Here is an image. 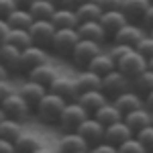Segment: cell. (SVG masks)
<instances>
[{"label":"cell","mask_w":153,"mask_h":153,"mask_svg":"<svg viewBox=\"0 0 153 153\" xmlns=\"http://www.w3.org/2000/svg\"><path fill=\"white\" fill-rule=\"evenodd\" d=\"M65 104H68L65 98H61L59 94H55V92L49 90L47 94L43 96V100L37 104L35 114H37V118H39L41 123H45V125H57L61 114H63Z\"/></svg>","instance_id":"obj_1"},{"label":"cell","mask_w":153,"mask_h":153,"mask_svg":"<svg viewBox=\"0 0 153 153\" xmlns=\"http://www.w3.org/2000/svg\"><path fill=\"white\" fill-rule=\"evenodd\" d=\"M88 117H92V114H90L78 100H74V102H68V104H65L63 114L59 118L57 127L63 131V133H74V131H78V127H80Z\"/></svg>","instance_id":"obj_2"},{"label":"cell","mask_w":153,"mask_h":153,"mask_svg":"<svg viewBox=\"0 0 153 153\" xmlns=\"http://www.w3.org/2000/svg\"><path fill=\"white\" fill-rule=\"evenodd\" d=\"M31 110H33V106L29 104L19 92H12L10 96L2 98V117H6V118L23 123V120L29 118Z\"/></svg>","instance_id":"obj_3"},{"label":"cell","mask_w":153,"mask_h":153,"mask_svg":"<svg viewBox=\"0 0 153 153\" xmlns=\"http://www.w3.org/2000/svg\"><path fill=\"white\" fill-rule=\"evenodd\" d=\"M80 39L82 37L78 33V29H57L51 41V49L59 57H70L76 45L80 43Z\"/></svg>","instance_id":"obj_4"},{"label":"cell","mask_w":153,"mask_h":153,"mask_svg":"<svg viewBox=\"0 0 153 153\" xmlns=\"http://www.w3.org/2000/svg\"><path fill=\"white\" fill-rule=\"evenodd\" d=\"M147 68H149V59L145 57V55H141L137 49H131L127 55H123V57L117 61V70L123 71L131 82H133L139 74H143Z\"/></svg>","instance_id":"obj_5"},{"label":"cell","mask_w":153,"mask_h":153,"mask_svg":"<svg viewBox=\"0 0 153 153\" xmlns=\"http://www.w3.org/2000/svg\"><path fill=\"white\" fill-rule=\"evenodd\" d=\"M98 53H102V45H100V43L90 41V39H80V43H78L76 49L71 51L70 59H71V63H74V65H78V68L86 70V68H88V63H90Z\"/></svg>","instance_id":"obj_6"},{"label":"cell","mask_w":153,"mask_h":153,"mask_svg":"<svg viewBox=\"0 0 153 153\" xmlns=\"http://www.w3.org/2000/svg\"><path fill=\"white\" fill-rule=\"evenodd\" d=\"M131 84H133V82H131L123 71L114 70V71L106 74L104 78H102V92H104L108 98H117L118 94H123V92L129 90Z\"/></svg>","instance_id":"obj_7"},{"label":"cell","mask_w":153,"mask_h":153,"mask_svg":"<svg viewBox=\"0 0 153 153\" xmlns=\"http://www.w3.org/2000/svg\"><path fill=\"white\" fill-rule=\"evenodd\" d=\"M47 51L45 47H41V45H31V47L23 49V53H21V71L23 74H29L31 70H35L39 65H43V63H47Z\"/></svg>","instance_id":"obj_8"},{"label":"cell","mask_w":153,"mask_h":153,"mask_svg":"<svg viewBox=\"0 0 153 153\" xmlns=\"http://www.w3.org/2000/svg\"><path fill=\"white\" fill-rule=\"evenodd\" d=\"M104 131H106V127L100 123V120H98V118L88 117L82 125L78 127V131H76V133H80L84 139L88 141V145H96V143L104 141Z\"/></svg>","instance_id":"obj_9"},{"label":"cell","mask_w":153,"mask_h":153,"mask_svg":"<svg viewBox=\"0 0 153 153\" xmlns=\"http://www.w3.org/2000/svg\"><path fill=\"white\" fill-rule=\"evenodd\" d=\"M31 37L35 41V45H41V47H51V41H53V35L57 31V27L51 23V21H35L31 25Z\"/></svg>","instance_id":"obj_10"},{"label":"cell","mask_w":153,"mask_h":153,"mask_svg":"<svg viewBox=\"0 0 153 153\" xmlns=\"http://www.w3.org/2000/svg\"><path fill=\"white\" fill-rule=\"evenodd\" d=\"M49 90L55 92V94H59L61 98H65L68 102L78 100V96L82 94V92H80V86H78V80H76V78H68V76H59L57 80L51 84Z\"/></svg>","instance_id":"obj_11"},{"label":"cell","mask_w":153,"mask_h":153,"mask_svg":"<svg viewBox=\"0 0 153 153\" xmlns=\"http://www.w3.org/2000/svg\"><path fill=\"white\" fill-rule=\"evenodd\" d=\"M137 133L131 129L129 125L125 123V118L123 120H118V123H114V125H108L104 131V141L112 143V145H123L125 141H129L131 137H135Z\"/></svg>","instance_id":"obj_12"},{"label":"cell","mask_w":153,"mask_h":153,"mask_svg":"<svg viewBox=\"0 0 153 153\" xmlns=\"http://www.w3.org/2000/svg\"><path fill=\"white\" fill-rule=\"evenodd\" d=\"M145 35H147V33H145V29H143L141 25L127 23L120 31H117V35L112 37V39H114V43H123V45H129V47H137V43H139Z\"/></svg>","instance_id":"obj_13"},{"label":"cell","mask_w":153,"mask_h":153,"mask_svg":"<svg viewBox=\"0 0 153 153\" xmlns=\"http://www.w3.org/2000/svg\"><path fill=\"white\" fill-rule=\"evenodd\" d=\"M112 102L117 104V108L123 112V114H127L131 110H135V108H141L145 106V96H141L135 88L133 90H127V92H123V94H118L117 98H112Z\"/></svg>","instance_id":"obj_14"},{"label":"cell","mask_w":153,"mask_h":153,"mask_svg":"<svg viewBox=\"0 0 153 153\" xmlns=\"http://www.w3.org/2000/svg\"><path fill=\"white\" fill-rule=\"evenodd\" d=\"M127 23H131L129 16L120 10V8H118V10H104L102 16H100V25L106 29V33H108L110 37H114L117 31H120Z\"/></svg>","instance_id":"obj_15"},{"label":"cell","mask_w":153,"mask_h":153,"mask_svg":"<svg viewBox=\"0 0 153 153\" xmlns=\"http://www.w3.org/2000/svg\"><path fill=\"white\" fill-rule=\"evenodd\" d=\"M47 92H49V88H45L43 84L33 82V80H29V78H27V82H23V84H21V88H19V94L33 106V110L37 108V104L43 100V96L47 94Z\"/></svg>","instance_id":"obj_16"},{"label":"cell","mask_w":153,"mask_h":153,"mask_svg":"<svg viewBox=\"0 0 153 153\" xmlns=\"http://www.w3.org/2000/svg\"><path fill=\"white\" fill-rule=\"evenodd\" d=\"M78 33L82 39H90V41H96V43H100V45H104L106 39H108V33H106V29L100 25V21H88V23H80L78 27Z\"/></svg>","instance_id":"obj_17"},{"label":"cell","mask_w":153,"mask_h":153,"mask_svg":"<svg viewBox=\"0 0 153 153\" xmlns=\"http://www.w3.org/2000/svg\"><path fill=\"white\" fill-rule=\"evenodd\" d=\"M27 78L33 80V82H37V84H43L45 88H51V84L59 78V74H57V68L51 65V63L47 61V63L35 68V70H31L29 74H27Z\"/></svg>","instance_id":"obj_18"},{"label":"cell","mask_w":153,"mask_h":153,"mask_svg":"<svg viewBox=\"0 0 153 153\" xmlns=\"http://www.w3.org/2000/svg\"><path fill=\"white\" fill-rule=\"evenodd\" d=\"M88 149V141L84 139L80 133H63V137L57 143L59 153H76V151H86Z\"/></svg>","instance_id":"obj_19"},{"label":"cell","mask_w":153,"mask_h":153,"mask_svg":"<svg viewBox=\"0 0 153 153\" xmlns=\"http://www.w3.org/2000/svg\"><path fill=\"white\" fill-rule=\"evenodd\" d=\"M51 23L55 25L57 29H78V27H80V19H78L76 6L57 8L55 14L51 16Z\"/></svg>","instance_id":"obj_20"},{"label":"cell","mask_w":153,"mask_h":153,"mask_svg":"<svg viewBox=\"0 0 153 153\" xmlns=\"http://www.w3.org/2000/svg\"><path fill=\"white\" fill-rule=\"evenodd\" d=\"M125 123H127V125H129V127L135 131V133H139L141 129L149 127V125L153 123L151 110H149L147 106L135 108V110H131V112H127V114H125Z\"/></svg>","instance_id":"obj_21"},{"label":"cell","mask_w":153,"mask_h":153,"mask_svg":"<svg viewBox=\"0 0 153 153\" xmlns=\"http://www.w3.org/2000/svg\"><path fill=\"white\" fill-rule=\"evenodd\" d=\"M78 102H80L90 114H94L100 106H104L106 102H108V96H106L102 90H88V92H82V94L78 96Z\"/></svg>","instance_id":"obj_22"},{"label":"cell","mask_w":153,"mask_h":153,"mask_svg":"<svg viewBox=\"0 0 153 153\" xmlns=\"http://www.w3.org/2000/svg\"><path fill=\"white\" fill-rule=\"evenodd\" d=\"M86 70H92L96 74H100L102 78H104L106 74H110V71L117 70V59L112 57L108 51H102V53H98L90 63H88V68Z\"/></svg>","instance_id":"obj_23"},{"label":"cell","mask_w":153,"mask_h":153,"mask_svg":"<svg viewBox=\"0 0 153 153\" xmlns=\"http://www.w3.org/2000/svg\"><path fill=\"white\" fill-rule=\"evenodd\" d=\"M21 53H23V49L14 47L10 43H2V47H0L2 65L12 71H21Z\"/></svg>","instance_id":"obj_24"},{"label":"cell","mask_w":153,"mask_h":153,"mask_svg":"<svg viewBox=\"0 0 153 153\" xmlns=\"http://www.w3.org/2000/svg\"><path fill=\"white\" fill-rule=\"evenodd\" d=\"M149 6H151L149 0H123L120 10L129 16V21H139L141 23V19L145 16V12L149 10Z\"/></svg>","instance_id":"obj_25"},{"label":"cell","mask_w":153,"mask_h":153,"mask_svg":"<svg viewBox=\"0 0 153 153\" xmlns=\"http://www.w3.org/2000/svg\"><path fill=\"white\" fill-rule=\"evenodd\" d=\"M92 117L98 118L104 127H108V125H114V123H118V120H123V118H125V114H123V112L117 108V104H114V102H106L104 106H100V108L96 110Z\"/></svg>","instance_id":"obj_26"},{"label":"cell","mask_w":153,"mask_h":153,"mask_svg":"<svg viewBox=\"0 0 153 153\" xmlns=\"http://www.w3.org/2000/svg\"><path fill=\"white\" fill-rule=\"evenodd\" d=\"M78 86L80 92H88V90H102V76L92 70H82L78 74Z\"/></svg>","instance_id":"obj_27"},{"label":"cell","mask_w":153,"mask_h":153,"mask_svg":"<svg viewBox=\"0 0 153 153\" xmlns=\"http://www.w3.org/2000/svg\"><path fill=\"white\" fill-rule=\"evenodd\" d=\"M6 21H8V25L12 29H31V25L35 23V16H33V12L29 8H21L19 6L12 14L6 16Z\"/></svg>","instance_id":"obj_28"},{"label":"cell","mask_w":153,"mask_h":153,"mask_svg":"<svg viewBox=\"0 0 153 153\" xmlns=\"http://www.w3.org/2000/svg\"><path fill=\"white\" fill-rule=\"evenodd\" d=\"M29 10L33 12L35 21H51V16L55 14L57 6H55L51 0H35V2L29 6Z\"/></svg>","instance_id":"obj_29"},{"label":"cell","mask_w":153,"mask_h":153,"mask_svg":"<svg viewBox=\"0 0 153 153\" xmlns=\"http://www.w3.org/2000/svg\"><path fill=\"white\" fill-rule=\"evenodd\" d=\"M2 43H10V45H14V47H19V49H27V47H31L35 41H33L29 29H10L8 37Z\"/></svg>","instance_id":"obj_30"},{"label":"cell","mask_w":153,"mask_h":153,"mask_svg":"<svg viewBox=\"0 0 153 153\" xmlns=\"http://www.w3.org/2000/svg\"><path fill=\"white\" fill-rule=\"evenodd\" d=\"M23 135V123L19 120H12V118H2L0 123V139H8V141H14Z\"/></svg>","instance_id":"obj_31"},{"label":"cell","mask_w":153,"mask_h":153,"mask_svg":"<svg viewBox=\"0 0 153 153\" xmlns=\"http://www.w3.org/2000/svg\"><path fill=\"white\" fill-rule=\"evenodd\" d=\"M76 12H78L80 23H88V21H100L104 10H102V6L98 2H88V4H78Z\"/></svg>","instance_id":"obj_32"},{"label":"cell","mask_w":153,"mask_h":153,"mask_svg":"<svg viewBox=\"0 0 153 153\" xmlns=\"http://www.w3.org/2000/svg\"><path fill=\"white\" fill-rule=\"evenodd\" d=\"M37 147H41V139L37 137L35 133L23 131V135L16 139V149H19L21 153H33Z\"/></svg>","instance_id":"obj_33"},{"label":"cell","mask_w":153,"mask_h":153,"mask_svg":"<svg viewBox=\"0 0 153 153\" xmlns=\"http://www.w3.org/2000/svg\"><path fill=\"white\" fill-rule=\"evenodd\" d=\"M133 88L139 92L141 96H147L149 92L153 90V70H147L143 71V74H139L135 80H133Z\"/></svg>","instance_id":"obj_34"},{"label":"cell","mask_w":153,"mask_h":153,"mask_svg":"<svg viewBox=\"0 0 153 153\" xmlns=\"http://www.w3.org/2000/svg\"><path fill=\"white\" fill-rule=\"evenodd\" d=\"M149 149L139 141V137H131L129 141H125L123 145H118V153H147Z\"/></svg>","instance_id":"obj_35"},{"label":"cell","mask_w":153,"mask_h":153,"mask_svg":"<svg viewBox=\"0 0 153 153\" xmlns=\"http://www.w3.org/2000/svg\"><path fill=\"white\" fill-rule=\"evenodd\" d=\"M135 49H137L141 55H145L147 59H151L153 57V35H149V33H147V35L143 37L139 43H137V47H135Z\"/></svg>","instance_id":"obj_36"},{"label":"cell","mask_w":153,"mask_h":153,"mask_svg":"<svg viewBox=\"0 0 153 153\" xmlns=\"http://www.w3.org/2000/svg\"><path fill=\"white\" fill-rule=\"evenodd\" d=\"M137 137H139V141H141L149 151H153V123L149 125V127H145V129L139 131Z\"/></svg>","instance_id":"obj_37"},{"label":"cell","mask_w":153,"mask_h":153,"mask_svg":"<svg viewBox=\"0 0 153 153\" xmlns=\"http://www.w3.org/2000/svg\"><path fill=\"white\" fill-rule=\"evenodd\" d=\"M90 153H118V147L112 145V143H108V141H100V143H96V145H92Z\"/></svg>","instance_id":"obj_38"},{"label":"cell","mask_w":153,"mask_h":153,"mask_svg":"<svg viewBox=\"0 0 153 153\" xmlns=\"http://www.w3.org/2000/svg\"><path fill=\"white\" fill-rule=\"evenodd\" d=\"M19 8V4H16V0H0V16L2 19H6L8 14Z\"/></svg>","instance_id":"obj_39"},{"label":"cell","mask_w":153,"mask_h":153,"mask_svg":"<svg viewBox=\"0 0 153 153\" xmlns=\"http://www.w3.org/2000/svg\"><path fill=\"white\" fill-rule=\"evenodd\" d=\"M131 49H135V47H129V45H123V43H114V45H112V47L108 49V53H110V55H112V57L117 59H120L123 57V55H127V53H129Z\"/></svg>","instance_id":"obj_40"},{"label":"cell","mask_w":153,"mask_h":153,"mask_svg":"<svg viewBox=\"0 0 153 153\" xmlns=\"http://www.w3.org/2000/svg\"><path fill=\"white\" fill-rule=\"evenodd\" d=\"M102 10H118L123 6V0H98Z\"/></svg>","instance_id":"obj_41"},{"label":"cell","mask_w":153,"mask_h":153,"mask_svg":"<svg viewBox=\"0 0 153 153\" xmlns=\"http://www.w3.org/2000/svg\"><path fill=\"white\" fill-rule=\"evenodd\" d=\"M141 27L145 29V31H147V33H149V31L153 29V4L149 6V10L145 12V16L141 19Z\"/></svg>","instance_id":"obj_42"},{"label":"cell","mask_w":153,"mask_h":153,"mask_svg":"<svg viewBox=\"0 0 153 153\" xmlns=\"http://www.w3.org/2000/svg\"><path fill=\"white\" fill-rule=\"evenodd\" d=\"M16 143L8 139H0V153H16Z\"/></svg>","instance_id":"obj_43"},{"label":"cell","mask_w":153,"mask_h":153,"mask_svg":"<svg viewBox=\"0 0 153 153\" xmlns=\"http://www.w3.org/2000/svg\"><path fill=\"white\" fill-rule=\"evenodd\" d=\"M14 90L10 88V84L8 80H0V98H6V96H10Z\"/></svg>","instance_id":"obj_44"},{"label":"cell","mask_w":153,"mask_h":153,"mask_svg":"<svg viewBox=\"0 0 153 153\" xmlns=\"http://www.w3.org/2000/svg\"><path fill=\"white\" fill-rule=\"evenodd\" d=\"M10 29H12V27L8 25V21H6V19H2V21H0V37H2V41H4V39L8 37Z\"/></svg>","instance_id":"obj_45"},{"label":"cell","mask_w":153,"mask_h":153,"mask_svg":"<svg viewBox=\"0 0 153 153\" xmlns=\"http://www.w3.org/2000/svg\"><path fill=\"white\" fill-rule=\"evenodd\" d=\"M57 8H65V6H74V0H51Z\"/></svg>","instance_id":"obj_46"},{"label":"cell","mask_w":153,"mask_h":153,"mask_svg":"<svg viewBox=\"0 0 153 153\" xmlns=\"http://www.w3.org/2000/svg\"><path fill=\"white\" fill-rule=\"evenodd\" d=\"M145 106H147L149 110H153V90H151L147 96H145Z\"/></svg>","instance_id":"obj_47"},{"label":"cell","mask_w":153,"mask_h":153,"mask_svg":"<svg viewBox=\"0 0 153 153\" xmlns=\"http://www.w3.org/2000/svg\"><path fill=\"white\" fill-rule=\"evenodd\" d=\"M33 153H55V151H53L51 147H45V145H41V147H37Z\"/></svg>","instance_id":"obj_48"},{"label":"cell","mask_w":153,"mask_h":153,"mask_svg":"<svg viewBox=\"0 0 153 153\" xmlns=\"http://www.w3.org/2000/svg\"><path fill=\"white\" fill-rule=\"evenodd\" d=\"M33 2H35V0H16V4H19L21 8H29Z\"/></svg>","instance_id":"obj_49"},{"label":"cell","mask_w":153,"mask_h":153,"mask_svg":"<svg viewBox=\"0 0 153 153\" xmlns=\"http://www.w3.org/2000/svg\"><path fill=\"white\" fill-rule=\"evenodd\" d=\"M88 2H98V0H74V6H78V4H88Z\"/></svg>","instance_id":"obj_50"},{"label":"cell","mask_w":153,"mask_h":153,"mask_svg":"<svg viewBox=\"0 0 153 153\" xmlns=\"http://www.w3.org/2000/svg\"><path fill=\"white\" fill-rule=\"evenodd\" d=\"M149 70H153V57L149 59Z\"/></svg>","instance_id":"obj_51"},{"label":"cell","mask_w":153,"mask_h":153,"mask_svg":"<svg viewBox=\"0 0 153 153\" xmlns=\"http://www.w3.org/2000/svg\"><path fill=\"white\" fill-rule=\"evenodd\" d=\"M76 153H90V149H86V151H76Z\"/></svg>","instance_id":"obj_52"},{"label":"cell","mask_w":153,"mask_h":153,"mask_svg":"<svg viewBox=\"0 0 153 153\" xmlns=\"http://www.w3.org/2000/svg\"><path fill=\"white\" fill-rule=\"evenodd\" d=\"M149 35H153V29H151V31H149Z\"/></svg>","instance_id":"obj_53"},{"label":"cell","mask_w":153,"mask_h":153,"mask_svg":"<svg viewBox=\"0 0 153 153\" xmlns=\"http://www.w3.org/2000/svg\"><path fill=\"white\" fill-rule=\"evenodd\" d=\"M151 118H153V110H151Z\"/></svg>","instance_id":"obj_54"},{"label":"cell","mask_w":153,"mask_h":153,"mask_svg":"<svg viewBox=\"0 0 153 153\" xmlns=\"http://www.w3.org/2000/svg\"><path fill=\"white\" fill-rule=\"evenodd\" d=\"M149 2H151V4H153V0H149Z\"/></svg>","instance_id":"obj_55"},{"label":"cell","mask_w":153,"mask_h":153,"mask_svg":"<svg viewBox=\"0 0 153 153\" xmlns=\"http://www.w3.org/2000/svg\"><path fill=\"white\" fill-rule=\"evenodd\" d=\"M147 153H153V151H147Z\"/></svg>","instance_id":"obj_56"},{"label":"cell","mask_w":153,"mask_h":153,"mask_svg":"<svg viewBox=\"0 0 153 153\" xmlns=\"http://www.w3.org/2000/svg\"><path fill=\"white\" fill-rule=\"evenodd\" d=\"M16 153H21V151H16Z\"/></svg>","instance_id":"obj_57"}]
</instances>
